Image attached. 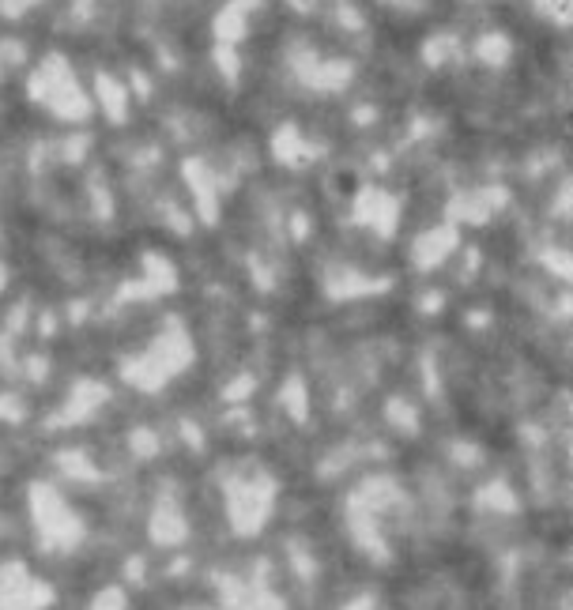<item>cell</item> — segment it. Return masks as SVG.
<instances>
[{
	"instance_id": "1",
	"label": "cell",
	"mask_w": 573,
	"mask_h": 610,
	"mask_svg": "<svg viewBox=\"0 0 573 610\" xmlns=\"http://www.w3.org/2000/svg\"><path fill=\"white\" fill-rule=\"evenodd\" d=\"M34 95H42L57 113L65 117H83L87 113V98L80 95V87L72 80V68L65 57H46L42 68L34 72Z\"/></svg>"
},
{
	"instance_id": "2",
	"label": "cell",
	"mask_w": 573,
	"mask_h": 610,
	"mask_svg": "<svg viewBox=\"0 0 573 610\" xmlns=\"http://www.w3.org/2000/svg\"><path fill=\"white\" fill-rule=\"evenodd\" d=\"M475 53H479V57H483L487 65H506L509 53H513V46H509L506 34H487V38H479Z\"/></svg>"
},
{
	"instance_id": "3",
	"label": "cell",
	"mask_w": 573,
	"mask_h": 610,
	"mask_svg": "<svg viewBox=\"0 0 573 610\" xmlns=\"http://www.w3.org/2000/svg\"><path fill=\"white\" fill-rule=\"evenodd\" d=\"M31 4H38V0H0V12H4V16H19V12H27Z\"/></svg>"
}]
</instances>
